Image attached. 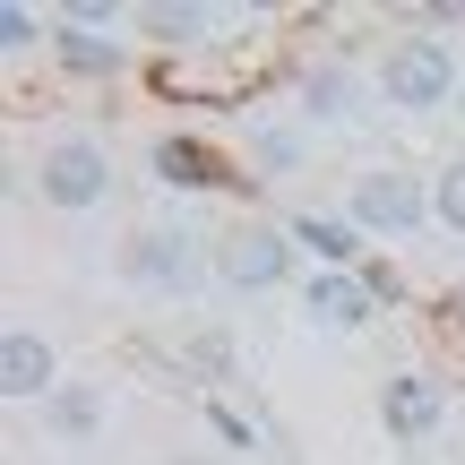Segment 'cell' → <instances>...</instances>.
Masks as SVG:
<instances>
[{"label": "cell", "instance_id": "cell-9", "mask_svg": "<svg viewBox=\"0 0 465 465\" xmlns=\"http://www.w3.org/2000/svg\"><path fill=\"white\" fill-rule=\"evenodd\" d=\"M302 311H311L319 328H371V311H380V302H371L362 276H328V267H319V276L302 284Z\"/></svg>", "mask_w": 465, "mask_h": 465}, {"label": "cell", "instance_id": "cell-14", "mask_svg": "<svg viewBox=\"0 0 465 465\" xmlns=\"http://www.w3.org/2000/svg\"><path fill=\"white\" fill-rule=\"evenodd\" d=\"M302 104H311V121H345L353 78H345V69H311V78H302Z\"/></svg>", "mask_w": 465, "mask_h": 465}, {"label": "cell", "instance_id": "cell-11", "mask_svg": "<svg viewBox=\"0 0 465 465\" xmlns=\"http://www.w3.org/2000/svg\"><path fill=\"white\" fill-rule=\"evenodd\" d=\"M52 52H61V69H78V78H121V44H113V35L52 26Z\"/></svg>", "mask_w": 465, "mask_h": 465}, {"label": "cell", "instance_id": "cell-1", "mask_svg": "<svg viewBox=\"0 0 465 465\" xmlns=\"http://www.w3.org/2000/svg\"><path fill=\"white\" fill-rule=\"evenodd\" d=\"M457 86H465V69H457L449 35H397L388 61H380V95L397 104V113H431V104H449Z\"/></svg>", "mask_w": 465, "mask_h": 465}, {"label": "cell", "instance_id": "cell-18", "mask_svg": "<svg viewBox=\"0 0 465 465\" xmlns=\"http://www.w3.org/2000/svg\"><path fill=\"white\" fill-rule=\"evenodd\" d=\"M449 319H457V328H465V293H449Z\"/></svg>", "mask_w": 465, "mask_h": 465}, {"label": "cell", "instance_id": "cell-12", "mask_svg": "<svg viewBox=\"0 0 465 465\" xmlns=\"http://www.w3.org/2000/svg\"><path fill=\"white\" fill-rule=\"evenodd\" d=\"M44 431L52 440H95L104 431V397H95V388H61V397L44 405Z\"/></svg>", "mask_w": 465, "mask_h": 465}, {"label": "cell", "instance_id": "cell-13", "mask_svg": "<svg viewBox=\"0 0 465 465\" xmlns=\"http://www.w3.org/2000/svg\"><path fill=\"white\" fill-rule=\"evenodd\" d=\"M138 26H147L155 44H199V35H207V9H199V0H147Z\"/></svg>", "mask_w": 465, "mask_h": 465}, {"label": "cell", "instance_id": "cell-4", "mask_svg": "<svg viewBox=\"0 0 465 465\" xmlns=\"http://www.w3.org/2000/svg\"><path fill=\"white\" fill-rule=\"evenodd\" d=\"M216 276L232 284V293H276V284L293 276V232L284 224H242L216 250Z\"/></svg>", "mask_w": 465, "mask_h": 465}, {"label": "cell", "instance_id": "cell-16", "mask_svg": "<svg viewBox=\"0 0 465 465\" xmlns=\"http://www.w3.org/2000/svg\"><path fill=\"white\" fill-rule=\"evenodd\" d=\"M35 35H44V17L26 0H0V52H35Z\"/></svg>", "mask_w": 465, "mask_h": 465}, {"label": "cell", "instance_id": "cell-19", "mask_svg": "<svg viewBox=\"0 0 465 465\" xmlns=\"http://www.w3.org/2000/svg\"><path fill=\"white\" fill-rule=\"evenodd\" d=\"M457 121H465V86H457Z\"/></svg>", "mask_w": 465, "mask_h": 465}, {"label": "cell", "instance_id": "cell-15", "mask_svg": "<svg viewBox=\"0 0 465 465\" xmlns=\"http://www.w3.org/2000/svg\"><path fill=\"white\" fill-rule=\"evenodd\" d=\"M431 224H449V232H465V164H449L431 182Z\"/></svg>", "mask_w": 465, "mask_h": 465}, {"label": "cell", "instance_id": "cell-3", "mask_svg": "<svg viewBox=\"0 0 465 465\" xmlns=\"http://www.w3.org/2000/svg\"><path fill=\"white\" fill-rule=\"evenodd\" d=\"M345 216H353V232H414V224H431V182H414V173H353Z\"/></svg>", "mask_w": 465, "mask_h": 465}, {"label": "cell", "instance_id": "cell-8", "mask_svg": "<svg viewBox=\"0 0 465 465\" xmlns=\"http://www.w3.org/2000/svg\"><path fill=\"white\" fill-rule=\"evenodd\" d=\"M284 232H293V250H311L328 276H353V267H362V232H353V216H319V207H302Z\"/></svg>", "mask_w": 465, "mask_h": 465}, {"label": "cell", "instance_id": "cell-2", "mask_svg": "<svg viewBox=\"0 0 465 465\" xmlns=\"http://www.w3.org/2000/svg\"><path fill=\"white\" fill-rule=\"evenodd\" d=\"M35 190H44V207H61V216H86V207L113 199V155H104L86 130H69V138H52V147H44Z\"/></svg>", "mask_w": 465, "mask_h": 465}, {"label": "cell", "instance_id": "cell-5", "mask_svg": "<svg viewBox=\"0 0 465 465\" xmlns=\"http://www.w3.org/2000/svg\"><path fill=\"white\" fill-rule=\"evenodd\" d=\"M121 276H130L138 293L182 302L190 284H199V242H190V232H138V242L121 250Z\"/></svg>", "mask_w": 465, "mask_h": 465}, {"label": "cell", "instance_id": "cell-10", "mask_svg": "<svg viewBox=\"0 0 465 465\" xmlns=\"http://www.w3.org/2000/svg\"><path fill=\"white\" fill-rule=\"evenodd\" d=\"M147 173H155L164 190H216V182H224L216 147H199V138H182V130H173V138H155V147H147Z\"/></svg>", "mask_w": 465, "mask_h": 465}, {"label": "cell", "instance_id": "cell-6", "mask_svg": "<svg viewBox=\"0 0 465 465\" xmlns=\"http://www.w3.org/2000/svg\"><path fill=\"white\" fill-rule=\"evenodd\" d=\"M0 397H9V405H52V397H61V362H52V345L35 328L0 336Z\"/></svg>", "mask_w": 465, "mask_h": 465}, {"label": "cell", "instance_id": "cell-7", "mask_svg": "<svg viewBox=\"0 0 465 465\" xmlns=\"http://www.w3.org/2000/svg\"><path fill=\"white\" fill-rule=\"evenodd\" d=\"M380 422H388V440H431L440 422H449V388L422 380V371H397V380L380 388Z\"/></svg>", "mask_w": 465, "mask_h": 465}, {"label": "cell", "instance_id": "cell-17", "mask_svg": "<svg viewBox=\"0 0 465 465\" xmlns=\"http://www.w3.org/2000/svg\"><path fill=\"white\" fill-rule=\"evenodd\" d=\"M353 276L371 284V302H397V267H388V259H362V267H353Z\"/></svg>", "mask_w": 465, "mask_h": 465}]
</instances>
